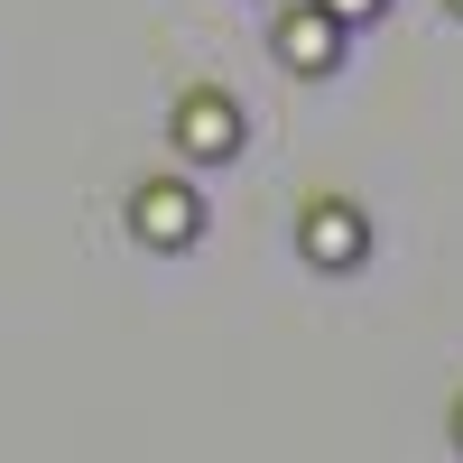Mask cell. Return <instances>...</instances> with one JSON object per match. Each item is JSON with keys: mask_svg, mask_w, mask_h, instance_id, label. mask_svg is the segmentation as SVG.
Masks as SVG:
<instances>
[{"mask_svg": "<svg viewBox=\"0 0 463 463\" xmlns=\"http://www.w3.org/2000/svg\"><path fill=\"white\" fill-rule=\"evenodd\" d=\"M176 148H185V158H241V139H250V121H241V102H232V93H213V84H195V93H185L176 102Z\"/></svg>", "mask_w": 463, "mask_h": 463, "instance_id": "obj_1", "label": "cell"}, {"mask_svg": "<svg viewBox=\"0 0 463 463\" xmlns=\"http://www.w3.org/2000/svg\"><path fill=\"white\" fill-rule=\"evenodd\" d=\"M130 232H139L148 250H185V241L204 232V195H195L185 176H148L139 195H130Z\"/></svg>", "mask_w": 463, "mask_h": 463, "instance_id": "obj_2", "label": "cell"}, {"mask_svg": "<svg viewBox=\"0 0 463 463\" xmlns=\"http://www.w3.org/2000/svg\"><path fill=\"white\" fill-rule=\"evenodd\" d=\"M297 250L316 260V269H334V279H353V269L371 260V222H362V204H343V195L306 204V222H297Z\"/></svg>", "mask_w": 463, "mask_h": 463, "instance_id": "obj_3", "label": "cell"}, {"mask_svg": "<svg viewBox=\"0 0 463 463\" xmlns=\"http://www.w3.org/2000/svg\"><path fill=\"white\" fill-rule=\"evenodd\" d=\"M343 37H353V28H343L325 0H316V10H288L269 47H279V65H288V74H334V65H343Z\"/></svg>", "mask_w": 463, "mask_h": 463, "instance_id": "obj_4", "label": "cell"}, {"mask_svg": "<svg viewBox=\"0 0 463 463\" xmlns=\"http://www.w3.org/2000/svg\"><path fill=\"white\" fill-rule=\"evenodd\" d=\"M325 10H334L343 28H362V19H380V10H390V0H325Z\"/></svg>", "mask_w": 463, "mask_h": 463, "instance_id": "obj_5", "label": "cell"}, {"mask_svg": "<svg viewBox=\"0 0 463 463\" xmlns=\"http://www.w3.org/2000/svg\"><path fill=\"white\" fill-rule=\"evenodd\" d=\"M454 445H463V399H454Z\"/></svg>", "mask_w": 463, "mask_h": 463, "instance_id": "obj_6", "label": "cell"}, {"mask_svg": "<svg viewBox=\"0 0 463 463\" xmlns=\"http://www.w3.org/2000/svg\"><path fill=\"white\" fill-rule=\"evenodd\" d=\"M454 19H463V0H454Z\"/></svg>", "mask_w": 463, "mask_h": 463, "instance_id": "obj_7", "label": "cell"}]
</instances>
